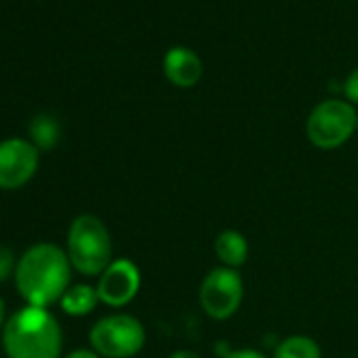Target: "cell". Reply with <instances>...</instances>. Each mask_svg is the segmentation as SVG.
Returning <instances> with one entry per match:
<instances>
[{"instance_id":"cell-1","label":"cell","mask_w":358,"mask_h":358,"mask_svg":"<svg viewBox=\"0 0 358 358\" xmlns=\"http://www.w3.org/2000/svg\"><path fill=\"white\" fill-rule=\"evenodd\" d=\"M72 264L68 253L53 243L32 245L17 262L15 287L28 306L49 308L70 289Z\"/></svg>"},{"instance_id":"cell-2","label":"cell","mask_w":358,"mask_h":358,"mask_svg":"<svg viewBox=\"0 0 358 358\" xmlns=\"http://www.w3.org/2000/svg\"><path fill=\"white\" fill-rule=\"evenodd\" d=\"M7 358H59L64 333L49 308L24 306L3 327Z\"/></svg>"},{"instance_id":"cell-3","label":"cell","mask_w":358,"mask_h":358,"mask_svg":"<svg viewBox=\"0 0 358 358\" xmlns=\"http://www.w3.org/2000/svg\"><path fill=\"white\" fill-rule=\"evenodd\" d=\"M112 236L106 224L91 213L72 220L68 230V257L83 276H101L112 259Z\"/></svg>"},{"instance_id":"cell-4","label":"cell","mask_w":358,"mask_h":358,"mask_svg":"<svg viewBox=\"0 0 358 358\" xmlns=\"http://www.w3.org/2000/svg\"><path fill=\"white\" fill-rule=\"evenodd\" d=\"M356 131V110L343 99H324L312 108L306 120V137L318 150H337Z\"/></svg>"},{"instance_id":"cell-5","label":"cell","mask_w":358,"mask_h":358,"mask_svg":"<svg viewBox=\"0 0 358 358\" xmlns=\"http://www.w3.org/2000/svg\"><path fill=\"white\" fill-rule=\"evenodd\" d=\"M91 348L101 358H133L145 345V329L131 314H110L99 318L89 333Z\"/></svg>"},{"instance_id":"cell-6","label":"cell","mask_w":358,"mask_h":358,"mask_svg":"<svg viewBox=\"0 0 358 358\" xmlns=\"http://www.w3.org/2000/svg\"><path fill=\"white\" fill-rule=\"evenodd\" d=\"M245 297V280L238 270L217 266L203 278L199 287V303L213 320L232 318Z\"/></svg>"},{"instance_id":"cell-7","label":"cell","mask_w":358,"mask_h":358,"mask_svg":"<svg viewBox=\"0 0 358 358\" xmlns=\"http://www.w3.org/2000/svg\"><path fill=\"white\" fill-rule=\"evenodd\" d=\"M41 150L22 137L0 141V190H20L36 175Z\"/></svg>"},{"instance_id":"cell-8","label":"cell","mask_w":358,"mask_h":358,"mask_svg":"<svg viewBox=\"0 0 358 358\" xmlns=\"http://www.w3.org/2000/svg\"><path fill=\"white\" fill-rule=\"evenodd\" d=\"M99 301L110 308L129 306L141 289V270L129 257L114 259L97 280Z\"/></svg>"},{"instance_id":"cell-9","label":"cell","mask_w":358,"mask_h":358,"mask_svg":"<svg viewBox=\"0 0 358 358\" xmlns=\"http://www.w3.org/2000/svg\"><path fill=\"white\" fill-rule=\"evenodd\" d=\"M164 76L171 85L179 87V89H190L194 87L201 78H203V62L201 57L186 49V47H173L166 51L164 62Z\"/></svg>"},{"instance_id":"cell-10","label":"cell","mask_w":358,"mask_h":358,"mask_svg":"<svg viewBox=\"0 0 358 358\" xmlns=\"http://www.w3.org/2000/svg\"><path fill=\"white\" fill-rule=\"evenodd\" d=\"M213 251L220 266L241 270L249 259V241L238 230H224L217 234L213 243Z\"/></svg>"},{"instance_id":"cell-11","label":"cell","mask_w":358,"mask_h":358,"mask_svg":"<svg viewBox=\"0 0 358 358\" xmlns=\"http://www.w3.org/2000/svg\"><path fill=\"white\" fill-rule=\"evenodd\" d=\"M59 303L68 316H87L97 308L99 295H97V289L91 285H74L64 293Z\"/></svg>"},{"instance_id":"cell-12","label":"cell","mask_w":358,"mask_h":358,"mask_svg":"<svg viewBox=\"0 0 358 358\" xmlns=\"http://www.w3.org/2000/svg\"><path fill=\"white\" fill-rule=\"evenodd\" d=\"M272 358H322V350L310 335H287L274 350Z\"/></svg>"},{"instance_id":"cell-13","label":"cell","mask_w":358,"mask_h":358,"mask_svg":"<svg viewBox=\"0 0 358 358\" xmlns=\"http://www.w3.org/2000/svg\"><path fill=\"white\" fill-rule=\"evenodd\" d=\"M30 135H32V143L38 150H53L59 139H62V127L57 122L55 116L51 114H38L32 124H30Z\"/></svg>"},{"instance_id":"cell-14","label":"cell","mask_w":358,"mask_h":358,"mask_svg":"<svg viewBox=\"0 0 358 358\" xmlns=\"http://www.w3.org/2000/svg\"><path fill=\"white\" fill-rule=\"evenodd\" d=\"M15 255L9 247L0 245V282H5L11 274H15Z\"/></svg>"},{"instance_id":"cell-15","label":"cell","mask_w":358,"mask_h":358,"mask_svg":"<svg viewBox=\"0 0 358 358\" xmlns=\"http://www.w3.org/2000/svg\"><path fill=\"white\" fill-rule=\"evenodd\" d=\"M343 95H345V99L354 106H358V68L356 70H352L350 74H348V78H345V83H343Z\"/></svg>"},{"instance_id":"cell-16","label":"cell","mask_w":358,"mask_h":358,"mask_svg":"<svg viewBox=\"0 0 358 358\" xmlns=\"http://www.w3.org/2000/svg\"><path fill=\"white\" fill-rule=\"evenodd\" d=\"M224 358H270V356H266L264 352L253 350V348H236V350H230L228 354H224Z\"/></svg>"},{"instance_id":"cell-17","label":"cell","mask_w":358,"mask_h":358,"mask_svg":"<svg viewBox=\"0 0 358 358\" xmlns=\"http://www.w3.org/2000/svg\"><path fill=\"white\" fill-rule=\"evenodd\" d=\"M66 358H101L95 350H87V348H78L74 352H70Z\"/></svg>"},{"instance_id":"cell-18","label":"cell","mask_w":358,"mask_h":358,"mask_svg":"<svg viewBox=\"0 0 358 358\" xmlns=\"http://www.w3.org/2000/svg\"><path fill=\"white\" fill-rule=\"evenodd\" d=\"M169 358H201V354L194 350H175Z\"/></svg>"},{"instance_id":"cell-19","label":"cell","mask_w":358,"mask_h":358,"mask_svg":"<svg viewBox=\"0 0 358 358\" xmlns=\"http://www.w3.org/2000/svg\"><path fill=\"white\" fill-rule=\"evenodd\" d=\"M5 301L3 299H0V327H5Z\"/></svg>"},{"instance_id":"cell-20","label":"cell","mask_w":358,"mask_h":358,"mask_svg":"<svg viewBox=\"0 0 358 358\" xmlns=\"http://www.w3.org/2000/svg\"><path fill=\"white\" fill-rule=\"evenodd\" d=\"M356 131H358V112H356Z\"/></svg>"}]
</instances>
